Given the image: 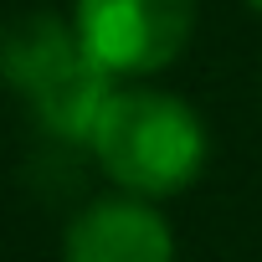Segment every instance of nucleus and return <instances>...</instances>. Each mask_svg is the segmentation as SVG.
<instances>
[{
  "label": "nucleus",
  "instance_id": "f257e3e1",
  "mask_svg": "<svg viewBox=\"0 0 262 262\" xmlns=\"http://www.w3.org/2000/svg\"><path fill=\"white\" fill-rule=\"evenodd\" d=\"M88 160L108 190L134 201H175L211 165V128L195 103L155 82H118L93 123Z\"/></svg>",
  "mask_w": 262,
  "mask_h": 262
},
{
  "label": "nucleus",
  "instance_id": "f03ea898",
  "mask_svg": "<svg viewBox=\"0 0 262 262\" xmlns=\"http://www.w3.org/2000/svg\"><path fill=\"white\" fill-rule=\"evenodd\" d=\"M0 82L31 108L47 139L72 149H88L93 123L118 88L103 67L88 62L72 21L57 11H26L0 26Z\"/></svg>",
  "mask_w": 262,
  "mask_h": 262
},
{
  "label": "nucleus",
  "instance_id": "7ed1b4c3",
  "mask_svg": "<svg viewBox=\"0 0 262 262\" xmlns=\"http://www.w3.org/2000/svg\"><path fill=\"white\" fill-rule=\"evenodd\" d=\"M72 36L113 82L170 72L195 36V0H72Z\"/></svg>",
  "mask_w": 262,
  "mask_h": 262
},
{
  "label": "nucleus",
  "instance_id": "20e7f679",
  "mask_svg": "<svg viewBox=\"0 0 262 262\" xmlns=\"http://www.w3.org/2000/svg\"><path fill=\"white\" fill-rule=\"evenodd\" d=\"M62 262H180V236L165 206L103 190L67 216Z\"/></svg>",
  "mask_w": 262,
  "mask_h": 262
},
{
  "label": "nucleus",
  "instance_id": "39448f33",
  "mask_svg": "<svg viewBox=\"0 0 262 262\" xmlns=\"http://www.w3.org/2000/svg\"><path fill=\"white\" fill-rule=\"evenodd\" d=\"M247 6H252V11H262V0H247Z\"/></svg>",
  "mask_w": 262,
  "mask_h": 262
}]
</instances>
